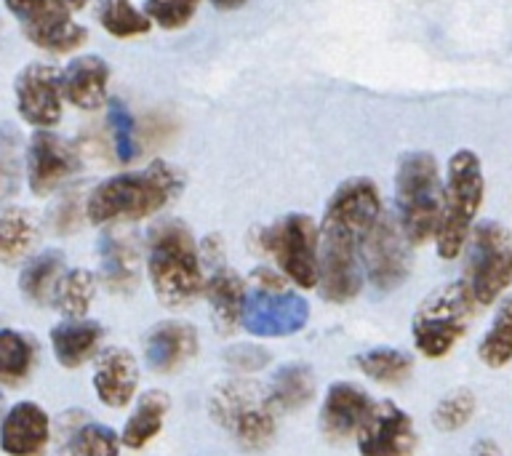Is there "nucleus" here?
<instances>
[{
    "instance_id": "obj_1",
    "label": "nucleus",
    "mask_w": 512,
    "mask_h": 456,
    "mask_svg": "<svg viewBox=\"0 0 512 456\" xmlns=\"http://www.w3.org/2000/svg\"><path fill=\"white\" fill-rule=\"evenodd\" d=\"M382 198L376 184L355 176L336 187L320 222V296L344 304L363 288L360 246L382 216Z\"/></svg>"
},
{
    "instance_id": "obj_2",
    "label": "nucleus",
    "mask_w": 512,
    "mask_h": 456,
    "mask_svg": "<svg viewBox=\"0 0 512 456\" xmlns=\"http://www.w3.org/2000/svg\"><path fill=\"white\" fill-rule=\"evenodd\" d=\"M182 190V176L166 160H152L139 174H118L96 184L86 203V214L94 224L136 222L158 214Z\"/></svg>"
},
{
    "instance_id": "obj_3",
    "label": "nucleus",
    "mask_w": 512,
    "mask_h": 456,
    "mask_svg": "<svg viewBox=\"0 0 512 456\" xmlns=\"http://www.w3.org/2000/svg\"><path fill=\"white\" fill-rule=\"evenodd\" d=\"M150 270L155 296L166 307H184L203 291V270H200L198 243L190 227L179 219L158 222L150 230Z\"/></svg>"
},
{
    "instance_id": "obj_4",
    "label": "nucleus",
    "mask_w": 512,
    "mask_h": 456,
    "mask_svg": "<svg viewBox=\"0 0 512 456\" xmlns=\"http://www.w3.org/2000/svg\"><path fill=\"white\" fill-rule=\"evenodd\" d=\"M483 166L472 150H456L448 160V176L443 184V208H440L435 246L440 259H456L467 246L472 222L483 203Z\"/></svg>"
},
{
    "instance_id": "obj_5",
    "label": "nucleus",
    "mask_w": 512,
    "mask_h": 456,
    "mask_svg": "<svg viewBox=\"0 0 512 456\" xmlns=\"http://www.w3.org/2000/svg\"><path fill=\"white\" fill-rule=\"evenodd\" d=\"M395 206L411 246H419L438 232L443 184L438 160L430 152L414 150L400 155L395 171Z\"/></svg>"
},
{
    "instance_id": "obj_6",
    "label": "nucleus",
    "mask_w": 512,
    "mask_h": 456,
    "mask_svg": "<svg viewBox=\"0 0 512 456\" xmlns=\"http://www.w3.org/2000/svg\"><path fill=\"white\" fill-rule=\"evenodd\" d=\"M475 304L478 302H475L467 280H456V283L435 288L414 312L411 334H414L416 350L424 352L427 358L448 355L467 331Z\"/></svg>"
},
{
    "instance_id": "obj_7",
    "label": "nucleus",
    "mask_w": 512,
    "mask_h": 456,
    "mask_svg": "<svg viewBox=\"0 0 512 456\" xmlns=\"http://www.w3.org/2000/svg\"><path fill=\"white\" fill-rule=\"evenodd\" d=\"M208 411L216 424L230 432L232 440L248 451H259L275 435V406L256 384L235 379L211 392Z\"/></svg>"
},
{
    "instance_id": "obj_8",
    "label": "nucleus",
    "mask_w": 512,
    "mask_h": 456,
    "mask_svg": "<svg viewBox=\"0 0 512 456\" xmlns=\"http://www.w3.org/2000/svg\"><path fill=\"white\" fill-rule=\"evenodd\" d=\"M264 254L299 288H315L320 278V232L307 214H288L256 235Z\"/></svg>"
},
{
    "instance_id": "obj_9",
    "label": "nucleus",
    "mask_w": 512,
    "mask_h": 456,
    "mask_svg": "<svg viewBox=\"0 0 512 456\" xmlns=\"http://www.w3.org/2000/svg\"><path fill=\"white\" fill-rule=\"evenodd\" d=\"M464 280L478 304H494L512 283V232L499 222H480L467 240Z\"/></svg>"
},
{
    "instance_id": "obj_10",
    "label": "nucleus",
    "mask_w": 512,
    "mask_h": 456,
    "mask_svg": "<svg viewBox=\"0 0 512 456\" xmlns=\"http://www.w3.org/2000/svg\"><path fill=\"white\" fill-rule=\"evenodd\" d=\"M6 6L19 19L27 40L51 54H70L88 35L72 22L67 0H6Z\"/></svg>"
},
{
    "instance_id": "obj_11",
    "label": "nucleus",
    "mask_w": 512,
    "mask_h": 456,
    "mask_svg": "<svg viewBox=\"0 0 512 456\" xmlns=\"http://www.w3.org/2000/svg\"><path fill=\"white\" fill-rule=\"evenodd\" d=\"M406 243V232L398 219L390 214L379 216L374 230L363 240V246H360L363 270L379 291H392L408 278Z\"/></svg>"
},
{
    "instance_id": "obj_12",
    "label": "nucleus",
    "mask_w": 512,
    "mask_h": 456,
    "mask_svg": "<svg viewBox=\"0 0 512 456\" xmlns=\"http://www.w3.org/2000/svg\"><path fill=\"white\" fill-rule=\"evenodd\" d=\"M310 320V304L286 288H256L248 294L243 328L254 336H291Z\"/></svg>"
},
{
    "instance_id": "obj_13",
    "label": "nucleus",
    "mask_w": 512,
    "mask_h": 456,
    "mask_svg": "<svg viewBox=\"0 0 512 456\" xmlns=\"http://www.w3.org/2000/svg\"><path fill=\"white\" fill-rule=\"evenodd\" d=\"M78 171V152L51 128H38L27 150V184L35 195H51Z\"/></svg>"
},
{
    "instance_id": "obj_14",
    "label": "nucleus",
    "mask_w": 512,
    "mask_h": 456,
    "mask_svg": "<svg viewBox=\"0 0 512 456\" xmlns=\"http://www.w3.org/2000/svg\"><path fill=\"white\" fill-rule=\"evenodd\" d=\"M416 432L411 416L392 400L374 403L371 414L358 430L360 456H411Z\"/></svg>"
},
{
    "instance_id": "obj_15",
    "label": "nucleus",
    "mask_w": 512,
    "mask_h": 456,
    "mask_svg": "<svg viewBox=\"0 0 512 456\" xmlns=\"http://www.w3.org/2000/svg\"><path fill=\"white\" fill-rule=\"evenodd\" d=\"M62 72L30 64L16 78V110L30 126L51 128L62 118Z\"/></svg>"
},
{
    "instance_id": "obj_16",
    "label": "nucleus",
    "mask_w": 512,
    "mask_h": 456,
    "mask_svg": "<svg viewBox=\"0 0 512 456\" xmlns=\"http://www.w3.org/2000/svg\"><path fill=\"white\" fill-rule=\"evenodd\" d=\"M198 352V331L182 320H163L144 339V360L155 374H176Z\"/></svg>"
},
{
    "instance_id": "obj_17",
    "label": "nucleus",
    "mask_w": 512,
    "mask_h": 456,
    "mask_svg": "<svg viewBox=\"0 0 512 456\" xmlns=\"http://www.w3.org/2000/svg\"><path fill=\"white\" fill-rule=\"evenodd\" d=\"M371 408L374 403L360 387L350 382H334L326 390V400L320 408V432L328 440H344L350 435H358Z\"/></svg>"
},
{
    "instance_id": "obj_18",
    "label": "nucleus",
    "mask_w": 512,
    "mask_h": 456,
    "mask_svg": "<svg viewBox=\"0 0 512 456\" xmlns=\"http://www.w3.org/2000/svg\"><path fill=\"white\" fill-rule=\"evenodd\" d=\"M51 438V422L38 403L22 400L8 408L0 427V446L8 456H40Z\"/></svg>"
},
{
    "instance_id": "obj_19",
    "label": "nucleus",
    "mask_w": 512,
    "mask_h": 456,
    "mask_svg": "<svg viewBox=\"0 0 512 456\" xmlns=\"http://www.w3.org/2000/svg\"><path fill=\"white\" fill-rule=\"evenodd\" d=\"M139 387V366L136 358L123 347H107L96 358L94 390L104 406L123 408L136 395Z\"/></svg>"
},
{
    "instance_id": "obj_20",
    "label": "nucleus",
    "mask_w": 512,
    "mask_h": 456,
    "mask_svg": "<svg viewBox=\"0 0 512 456\" xmlns=\"http://www.w3.org/2000/svg\"><path fill=\"white\" fill-rule=\"evenodd\" d=\"M107 83H110V67L96 54L72 59L62 72L64 99L78 110L102 107L107 102Z\"/></svg>"
},
{
    "instance_id": "obj_21",
    "label": "nucleus",
    "mask_w": 512,
    "mask_h": 456,
    "mask_svg": "<svg viewBox=\"0 0 512 456\" xmlns=\"http://www.w3.org/2000/svg\"><path fill=\"white\" fill-rule=\"evenodd\" d=\"M206 296L211 304V320L219 328V334H232L235 328L243 326V310H246V286L238 272L219 264L206 283Z\"/></svg>"
},
{
    "instance_id": "obj_22",
    "label": "nucleus",
    "mask_w": 512,
    "mask_h": 456,
    "mask_svg": "<svg viewBox=\"0 0 512 456\" xmlns=\"http://www.w3.org/2000/svg\"><path fill=\"white\" fill-rule=\"evenodd\" d=\"M102 326L86 318H70L51 328V347L59 366L78 368L96 352L102 342Z\"/></svg>"
},
{
    "instance_id": "obj_23",
    "label": "nucleus",
    "mask_w": 512,
    "mask_h": 456,
    "mask_svg": "<svg viewBox=\"0 0 512 456\" xmlns=\"http://www.w3.org/2000/svg\"><path fill=\"white\" fill-rule=\"evenodd\" d=\"M168 406H171V400L163 390H150L144 392L139 403H136L134 414L128 416L126 427H123V446L128 448H144L150 443L155 435L163 427V419L168 414Z\"/></svg>"
},
{
    "instance_id": "obj_24",
    "label": "nucleus",
    "mask_w": 512,
    "mask_h": 456,
    "mask_svg": "<svg viewBox=\"0 0 512 456\" xmlns=\"http://www.w3.org/2000/svg\"><path fill=\"white\" fill-rule=\"evenodd\" d=\"M64 275V256L62 251H43V254L32 256L30 262L24 264L19 288L32 304L54 302V291Z\"/></svg>"
},
{
    "instance_id": "obj_25",
    "label": "nucleus",
    "mask_w": 512,
    "mask_h": 456,
    "mask_svg": "<svg viewBox=\"0 0 512 456\" xmlns=\"http://www.w3.org/2000/svg\"><path fill=\"white\" fill-rule=\"evenodd\" d=\"M99 259H102V280L110 291L118 294L134 291L139 270H136V251L131 243L120 240L118 235H104L99 243Z\"/></svg>"
},
{
    "instance_id": "obj_26",
    "label": "nucleus",
    "mask_w": 512,
    "mask_h": 456,
    "mask_svg": "<svg viewBox=\"0 0 512 456\" xmlns=\"http://www.w3.org/2000/svg\"><path fill=\"white\" fill-rule=\"evenodd\" d=\"M270 400L278 411H296L304 408L315 395V376L307 363H286L270 382Z\"/></svg>"
},
{
    "instance_id": "obj_27",
    "label": "nucleus",
    "mask_w": 512,
    "mask_h": 456,
    "mask_svg": "<svg viewBox=\"0 0 512 456\" xmlns=\"http://www.w3.org/2000/svg\"><path fill=\"white\" fill-rule=\"evenodd\" d=\"M35 342L32 336L14 328H3L0 331V382L6 387H19L27 382V376L35 363Z\"/></svg>"
},
{
    "instance_id": "obj_28",
    "label": "nucleus",
    "mask_w": 512,
    "mask_h": 456,
    "mask_svg": "<svg viewBox=\"0 0 512 456\" xmlns=\"http://www.w3.org/2000/svg\"><path fill=\"white\" fill-rule=\"evenodd\" d=\"M96 296V275L88 270L64 272L54 291L56 310L67 318H86L88 307Z\"/></svg>"
},
{
    "instance_id": "obj_29",
    "label": "nucleus",
    "mask_w": 512,
    "mask_h": 456,
    "mask_svg": "<svg viewBox=\"0 0 512 456\" xmlns=\"http://www.w3.org/2000/svg\"><path fill=\"white\" fill-rule=\"evenodd\" d=\"M35 240V216L27 208H6L0 216V256L14 264L30 251Z\"/></svg>"
},
{
    "instance_id": "obj_30",
    "label": "nucleus",
    "mask_w": 512,
    "mask_h": 456,
    "mask_svg": "<svg viewBox=\"0 0 512 456\" xmlns=\"http://www.w3.org/2000/svg\"><path fill=\"white\" fill-rule=\"evenodd\" d=\"M480 360L491 368H502L512 360V299H504L494 315V323L478 344Z\"/></svg>"
},
{
    "instance_id": "obj_31",
    "label": "nucleus",
    "mask_w": 512,
    "mask_h": 456,
    "mask_svg": "<svg viewBox=\"0 0 512 456\" xmlns=\"http://www.w3.org/2000/svg\"><path fill=\"white\" fill-rule=\"evenodd\" d=\"M355 366L374 382L382 384H395L400 379H406L414 360L411 355L403 350H395V347H376V350H368L363 355L355 358Z\"/></svg>"
},
{
    "instance_id": "obj_32",
    "label": "nucleus",
    "mask_w": 512,
    "mask_h": 456,
    "mask_svg": "<svg viewBox=\"0 0 512 456\" xmlns=\"http://www.w3.org/2000/svg\"><path fill=\"white\" fill-rule=\"evenodd\" d=\"M99 24L115 38H136L150 32L152 19L131 6V0H102L99 3Z\"/></svg>"
},
{
    "instance_id": "obj_33",
    "label": "nucleus",
    "mask_w": 512,
    "mask_h": 456,
    "mask_svg": "<svg viewBox=\"0 0 512 456\" xmlns=\"http://www.w3.org/2000/svg\"><path fill=\"white\" fill-rule=\"evenodd\" d=\"M123 440L118 432L104 424H83L72 432L67 446L59 456H118V448Z\"/></svg>"
},
{
    "instance_id": "obj_34",
    "label": "nucleus",
    "mask_w": 512,
    "mask_h": 456,
    "mask_svg": "<svg viewBox=\"0 0 512 456\" xmlns=\"http://www.w3.org/2000/svg\"><path fill=\"white\" fill-rule=\"evenodd\" d=\"M472 414H475V395L470 390H454L435 406L432 424L440 432H454L470 422Z\"/></svg>"
},
{
    "instance_id": "obj_35",
    "label": "nucleus",
    "mask_w": 512,
    "mask_h": 456,
    "mask_svg": "<svg viewBox=\"0 0 512 456\" xmlns=\"http://www.w3.org/2000/svg\"><path fill=\"white\" fill-rule=\"evenodd\" d=\"M107 123L112 128V139H115V152H118L120 163H131L136 158V126L134 115L120 99L107 102Z\"/></svg>"
},
{
    "instance_id": "obj_36",
    "label": "nucleus",
    "mask_w": 512,
    "mask_h": 456,
    "mask_svg": "<svg viewBox=\"0 0 512 456\" xmlns=\"http://www.w3.org/2000/svg\"><path fill=\"white\" fill-rule=\"evenodd\" d=\"M200 0H144V14L163 30H179L198 11Z\"/></svg>"
},
{
    "instance_id": "obj_37",
    "label": "nucleus",
    "mask_w": 512,
    "mask_h": 456,
    "mask_svg": "<svg viewBox=\"0 0 512 456\" xmlns=\"http://www.w3.org/2000/svg\"><path fill=\"white\" fill-rule=\"evenodd\" d=\"M227 363H230L235 371H243V374H251V371H259L262 366H267V350L264 347H254V344H238V347H232L227 350Z\"/></svg>"
},
{
    "instance_id": "obj_38",
    "label": "nucleus",
    "mask_w": 512,
    "mask_h": 456,
    "mask_svg": "<svg viewBox=\"0 0 512 456\" xmlns=\"http://www.w3.org/2000/svg\"><path fill=\"white\" fill-rule=\"evenodd\" d=\"M472 456H504L502 448L496 446L494 440H478L475 443V448H472Z\"/></svg>"
},
{
    "instance_id": "obj_39",
    "label": "nucleus",
    "mask_w": 512,
    "mask_h": 456,
    "mask_svg": "<svg viewBox=\"0 0 512 456\" xmlns=\"http://www.w3.org/2000/svg\"><path fill=\"white\" fill-rule=\"evenodd\" d=\"M219 11H235V8H243L248 0H211Z\"/></svg>"
},
{
    "instance_id": "obj_40",
    "label": "nucleus",
    "mask_w": 512,
    "mask_h": 456,
    "mask_svg": "<svg viewBox=\"0 0 512 456\" xmlns=\"http://www.w3.org/2000/svg\"><path fill=\"white\" fill-rule=\"evenodd\" d=\"M67 3H70V8L72 11H78V8H83L88 3V0H67Z\"/></svg>"
}]
</instances>
